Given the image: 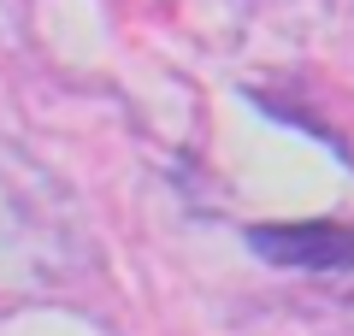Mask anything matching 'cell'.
<instances>
[{"label":"cell","mask_w":354,"mask_h":336,"mask_svg":"<svg viewBox=\"0 0 354 336\" xmlns=\"http://www.w3.org/2000/svg\"><path fill=\"white\" fill-rule=\"evenodd\" d=\"M248 248L272 265H295V272H348L354 265V224H330V218L254 224Z\"/></svg>","instance_id":"6da1fadb"}]
</instances>
